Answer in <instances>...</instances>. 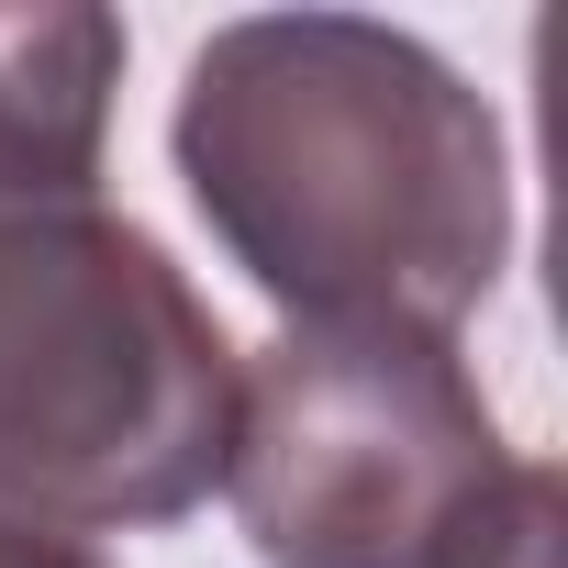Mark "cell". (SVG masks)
Returning a JSON list of instances; mask_svg holds the SVG:
<instances>
[{"label": "cell", "instance_id": "3957f363", "mask_svg": "<svg viewBox=\"0 0 568 568\" xmlns=\"http://www.w3.org/2000/svg\"><path fill=\"white\" fill-rule=\"evenodd\" d=\"M223 490L267 568H557L524 468L446 335H278L234 390Z\"/></svg>", "mask_w": 568, "mask_h": 568}, {"label": "cell", "instance_id": "277c9868", "mask_svg": "<svg viewBox=\"0 0 568 568\" xmlns=\"http://www.w3.org/2000/svg\"><path fill=\"white\" fill-rule=\"evenodd\" d=\"M123 79V23L90 0L0 12V212L101 201V123Z\"/></svg>", "mask_w": 568, "mask_h": 568}, {"label": "cell", "instance_id": "6da1fadb", "mask_svg": "<svg viewBox=\"0 0 568 568\" xmlns=\"http://www.w3.org/2000/svg\"><path fill=\"white\" fill-rule=\"evenodd\" d=\"M179 179L302 335H457L513 245L490 101L357 12L223 23L179 90Z\"/></svg>", "mask_w": 568, "mask_h": 568}, {"label": "cell", "instance_id": "7a4b0ae2", "mask_svg": "<svg viewBox=\"0 0 568 568\" xmlns=\"http://www.w3.org/2000/svg\"><path fill=\"white\" fill-rule=\"evenodd\" d=\"M234 346L156 234L0 212V524L123 535L179 524L234 457Z\"/></svg>", "mask_w": 568, "mask_h": 568}, {"label": "cell", "instance_id": "5b68a950", "mask_svg": "<svg viewBox=\"0 0 568 568\" xmlns=\"http://www.w3.org/2000/svg\"><path fill=\"white\" fill-rule=\"evenodd\" d=\"M0 568H101L79 535H34V524H0Z\"/></svg>", "mask_w": 568, "mask_h": 568}]
</instances>
